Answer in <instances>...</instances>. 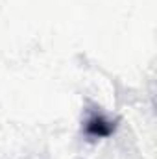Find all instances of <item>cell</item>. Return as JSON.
I'll list each match as a JSON object with an SVG mask.
<instances>
[{
    "instance_id": "obj_1",
    "label": "cell",
    "mask_w": 157,
    "mask_h": 159,
    "mask_svg": "<svg viewBox=\"0 0 157 159\" xmlns=\"http://www.w3.org/2000/svg\"><path fill=\"white\" fill-rule=\"evenodd\" d=\"M85 131L91 137H109L115 131V124L111 120H107L104 115L94 113L85 124Z\"/></svg>"
}]
</instances>
